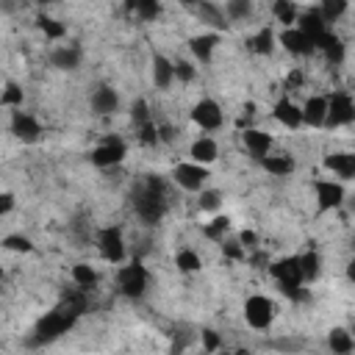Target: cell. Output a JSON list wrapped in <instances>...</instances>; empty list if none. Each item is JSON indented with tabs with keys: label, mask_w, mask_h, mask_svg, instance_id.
Here are the masks:
<instances>
[{
	"label": "cell",
	"mask_w": 355,
	"mask_h": 355,
	"mask_svg": "<svg viewBox=\"0 0 355 355\" xmlns=\"http://www.w3.org/2000/svg\"><path fill=\"white\" fill-rule=\"evenodd\" d=\"M133 211L144 225H158L161 222V217L166 211V189H164L161 178L150 175L139 186V192L133 195Z\"/></svg>",
	"instance_id": "1"
},
{
	"label": "cell",
	"mask_w": 355,
	"mask_h": 355,
	"mask_svg": "<svg viewBox=\"0 0 355 355\" xmlns=\"http://www.w3.org/2000/svg\"><path fill=\"white\" fill-rule=\"evenodd\" d=\"M269 275L278 280V289L291 300H305L303 291V272H300V256L280 258L269 267Z\"/></svg>",
	"instance_id": "2"
},
{
	"label": "cell",
	"mask_w": 355,
	"mask_h": 355,
	"mask_svg": "<svg viewBox=\"0 0 355 355\" xmlns=\"http://www.w3.org/2000/svg\"><path fill=\"white\" fill-rule=\"evenodd\" d=\"M78 316H73L70 311H64L61 305L53 308L50 314H45L39 322H37V330H34V344H50L56 341L59 336H64L73 325H75Z\"/></svg>",
	"instance_id": "3"
},
{
	"label": "cell",
	"mask_w": 355,
	"mask_h": 355,
	"mask_svg": "<svg viewBox=\"0 0 355 355\" xmlns=\"http://www.w3.org/2000/svg\"><path fill=\"white\" fill-rule=\"evenodd\" d=\"M125 155H128L125 142H122L119 136H106V139H103V142L89 153V161H92L95 166H100V169H108V166L122 164V161H125Z\"/></svg>",
	"instance_id": "4"
},
{
	"label": "cell",
	"mask_w": 355,
	"mask_h": 355,
	"mask_svg": "<svg viewBox=\"0 0 355 355\" xmlns=\"http://www.w3.org/2000/svg\"><path fill=\"white\" fill-rule=\"evenodd\" d=\"M147 280H150V278H147V269H144L139 261L122 267L119 275H117L119 291H122L125 297H131V300H139V297L147 291Z\"/></svg>",
	"instance_id": "5"
},
{
	"label": "cell",
	"mask_w": 355,
	"mask_h": 355,
	"mask_svg": "<svg viewBox=\"0 0 355 355\" xmlns=\"http://www.w3.org/2000/svg\"><path fill=\"white\" fill-rule=\"evenodd\" d=\"M355 119V106L347 92H333L327 97V114H325V128H338L349 125Z\"/></svg>",
	"instance_id": "6"
},
{
	"label": "cell",
	"mask_w": 355,
	"mask_h": 355,
	"mask_svg": "<svg viewBox=\"0 0 355 355\" xmlns=\"http://www.w3.org/2000/svg\"><path fill=\"white\" fill-rule=\"evenodd\" d=\"M244 319H247L250 327L267 330V327L272 325V319H275V305H272V300L264 297V294L247 297V303H244Z\"/></svg>",
	"instance_id": "7"
},
{
	"label": "cell",
	"mask_w": 355,
	"mask_h": 355,
	"mask_svg": "<svg viewBox=\"0 0 355 355\" xmlns=\"http://www.w3.org/2000/svg\"><path fill=\"white\" fill-rule=\"evenodd\" d=\"M172 178H175V184L181 186V189H186V192H200V189L206 186V181H209V166H203V164H198V161H186V164H178V166H175Z\"/></svg>",
	"instance_id": "8"
},
{
	"label": "cell",
	"mask_w": 355,
	"mask_h": 355,
	"mask_svg": "<svg viewBox=\"0 0 355 355\" xmlns=\"http://www.w3.org/2000/svg\"><path fill=\"white\" fill-rule=\"evenodd\" d=\"M97 247H100V256H103L108 264L125 261V242H122V231H119L117 225L103 228V231L97 233Z\"/></svg>",
	"instance_id": "9"
},
{
	"label": "cell",
	"mask_w": 355,
	"mask_h": 355,
	"mask_svg": "<svg viewBox=\"0 0 355 355\" xmlns=\"http://www.w3.org/2000/svg\"><path fill=\"white\" fill-rule=\"evenodd\" d=\"M12 133H15L23 144H34V142H39V136H42V125H39V119H37L34 114L15 111V117H12Z\"/></svg>",
	"instance_id": "10"
},
{
	"label": "cell",
	"mask_w": 355,
	"mask_h": 355,
	"mask_svg": "<svg viewBox=\"0 0 355 355\" xmlns=\"http://www.w3.org/2000/svg\"><path fill=\"white\" fill-rule=\"evenodd\" d=\"M314 192H316V206L319 211H333L344 203V186L336 181H314Z\"/></svg>",
	"instance_id": "11"
},
{
	"label": "cell",
	"mask_w": 355,
	"mask_h": 355,
	"mask_svg": "<svg viewBox=\"0 0 355 355\" xmlns=\"http://www.w3.org/2000/svg\"><path fill=\"white\" fill-rule=\"evenodd\" d=\"M192 119H195V125H200L203 131H217V128L222 125V108L217 106V100L206 97V100H200V103L192 108Z\"/></svg>",
	"instance_id": "12"
},
{
	"label": "cell",
	"mask_w": 355,
	"mask_h": 355,
	"mask_svg": "<svg viewBox=\"0 0 355 355\" xmlns=\"http://www.w3.org/2000/svg\"><path fill=\"white\" fill-rule=\"evenodd\" d=\"M89 106L97 117H111L117 108H119V95L111 89V86H97L89 97Z\"/></svg>",
	"instance_id": "13"
},
{
	"label": "cell",
	"mask_w": 355,
	"mask_h": 355,
	"mask_svg": "<svg viewBox=\"0 0 355 355\" xmlns=\"http://www.w3.org/2000/svg\"><path fill=\"white\" fill-rule=\"evenodd\" d=\"M192 12L198 15L200 23H206V26H211V28H217V31H228V28H231V23H228V17L222 15V9L214 6V3H209V0H198V3L192 6Z\"/></svg>",
	"instance_id": "14"
},
{
	"label": "cell",
	"mask_w": 355,
	"mask_h": 355,
	"mask_svg": "<svg viewBox=\"0 0 355 355\" xmlns=\"http://www.w3.org/2000/svg\"><path fill=\"white\" fill-rule=\"evenodd\" d=\"M280 45L291 53V56H311L314 53V42L300 31V28H286L283 34H280Z\"/></svg>",
	"instance_id": "15"
},
{
	"label": "cell",
	"mask_w": 355,
	"mask_h": 355,
	"mask_svg": "<svg viewBox=\"0 0 355 355\" xmlns=\"http://www.w3.org/2000/svg\"><path fill=\"white\" fill-rule=\"evenodd\" d=\"M81 59H84V53H81V48H75V45H61V48H56V50L50 53V64H53L56 70H61V73L78 70V67H81Z\"/></svg>",
	"instance_id": "16"
},
{
	"label": "cell",
	"mask_w": 355,
	"mask_h": 355,
	"mask_svg": "<svg viewBox=\"0 0 355 355\" xmlns=\"http://www.w3.org/2000/svg\"><path fill=\"white\" fill-rule=\"evenodd\" d=\"M272 117H275L283 128H291V131L303 125V111H300V106H297V103H291L289 97H280V100L275 103Z\"/></svg>",
	"instance_id": "17"
},
{
	"label": "cell",
	"mask_w": 355,
	"mask_h": 355,
	"mask_svg": "<svg viewBox=\"0 0 355 355\" xmlns=\"http://www.w3.org/2000/svg\"><path fill=\"white\" fill-rule=\"evenodd\" d=\"M314 50H322L330 64H341V61H344V42H341L333 31H325V34L314 42Z\"/></svg>",
	"instance_id": "18"
},
{
	"label": "cell",
	"mask_w": 355,
	"mask_h": 355,
	"mask_svg": "<svg viewBox=\"0 0 355 355\" xmlns=\"http://www.w3.org/2000/svg\"><path fill=\"white\" fill-rule=\"evenodd\" d=\"M297 28H300L311 42H316V39L327 31V23L322 20L319 9H311V12H305V15H297Z\"/></svg>",
	"instance_id": "19"
},
{
	"label": "cell",
	"mask_w": 355,
	"mask_h": 355,
	"mask_svg": "<svg viewBox=\"0 0 355 355\" xmlns=\"http://www.w3.org/2000/svg\"><path fill=\"white\" fill-rule=\"evenodd\" d=\"M242 139H244V147H247V153H250L253 158L267 155V153H269V147H272V136H269V133H264V131H258V128H244Z\"/></svg>",
	"instance_id": "20"
},
{
	"label": "cell",
	"mask_w": 355,
	"mask_h": 355,
	"mask_svg": "<svg viewBox=\"0 0 355 355\" xmlns=\"http://www.w3.org/2000/svg\"><path fill=\"white\" fill-rule=\"evenodd\" d=\"M300 111H303V125L322 128L325 125V114H327V97H308Z\"/></svg>",
	"instance_id": "21"
},
{
	"label": "cell",
	"mask_w": 355,
	"mask_h": 355,
	"mask_svg": "<svg viewBox=\"0 0 355 355\" xmlns=\"http://www.w3.org/2000/svg\"><path fill=\"white\" fill-rule=\"evenodd\" d=\"M217 45H220V37H217V34H203V37L189 39V48H192V53H195V59H198L200 64H209V61H211Z\"/></svg>",
	"instance_id": "22"
},
{
	"label": "cell",
	"mask_w": 355,
	"mask_h": 355,
	"mask_svg": "<svg viewBox=\"0 0 355 355\" xmlns=\"http://www.w3.org/2000/svg\"><path fill=\"white\" fill-rule=\"evenodd\" d=\"M325 166L333 169L338 178H344V181H349L355 175V155L352 153H333L325 158Z\"/></svg>",
	"instance_id": "23"
},
{
	"label": "cell",
	"mask_w": 355,
	"mask_h": 355,
	"mask_svg": "<svg viewBox=\"0 0 355 355\" xmlns=\"http://www.w3.org/2000/svg\"><path fill=\"white\" fill-rule=\"evenodd\" d=\"M189 155H192V161H198V164H203V166H209V164H214V161H217V155H220V150H217V142H214V139H209V136H203V139H198V142L192 144V150H189Z\"/></svg>",
	"instance_id": "24"
},
{
	"label": "cell",
	"mask_w": 355,
	"mask_h": 355,
	"mask_svg": "<svg viewBox=\"0 0 355 355\" xmlns=\"http://www.w3.org/2000/svg\"><path fill=\"white\" fill-rule=\"evenodd\" d=\"M61 308L64 311H70L73 316H81V314H86L89 311V294H86V289H73V291H64L61 294Z\"/></svg>",
	"instance_id": "25"
},
{
	"label": "cell",
	"mask_w": 355,
	"mask_h": 355,
	"mask_svg": "<svg viewBox=\"0 0 355 355\" xmlns=\"http://www.w3.org/2000/svg\"><path fill=\"white\" fill-rule=\"evenodd\" d=\"M175 81V73H172V61L166 56H153V84L158 89H169Z\"/></svg>",
	"instance_id": "26"
},
{
	"label": "cell",
	"mask_w": 355,
	"mask_h": 355,
	"mask_svg": "<svg viewBox=\"0 0 355 355\" xmlns=\"http://www.w3.org/2000/svg\"><path fill=\"white\" fill-rule=\"evenodd\" d=\"M258 164L267 169V172H272V175H278V178H283V175H291L294 172V158H289V155H261L258 158Z\"/></svg>",
	"instance_id": "27"
},
{
	"label": "cell",
	"mask_w": 355,
	"mask_h": 355,
	"mask_svg": "<svg viewBox=\"0 0 355 355\" xmlns=\"http://www.w3.org/2000/svg\"><path fill=\"white\" fill-rule=\"evenodd\" d=\"M247 45H250V50L256 56H272V50H275V34L269 28H261Z\"/></svg>",
	"instance_id": "28"
},
{
	"label": "cell",
	"mask_w": 355,
	"mask_h": 355,
	"mask_svg": "<svg viewBox=\"0 0 355 355\" xmlns=\"http://www.w3.org/2000/svg\"><path fill=\"white\" fill-rule=\"evenodd\" d=\"M327 344H330V349H333V352H338V355H347V352H352V349H355V341H352V336H349L344 327L330 330Z\"/></svg>",
	"instance_id": "29"
},
{
	"label": "cell",
	"mask_w": 355,
	"mask_h": 355,
	"mask_svg": "<svg viewBox=\"0 0 355 355\" xmlns=\"http://www.w3.org/2000/svg\"><path fill=\"white\" fill-rule=\"evenodd\" d=\"M272 15H275L278 23H283L286 28H291L297 23V6H294V0H275Z\"/></svg>",
	"instance_id": "30"
},
{
	"label": "cell",
	"mask_w": 355,
	"mask_h": 355,
	"mask_svg": "<svg viewBox=\"0 0 355 355\" xmlns=\"http://www.w3.org/2000/svg\"><path fill=\"white\" fill-rule=\"evenodd\" d=\"M319 267H322V261H319V253H305V256H300V272H303V283H311V280H316L319 278Z\"/></svg>",
	"instance_id": "31"
},
{
	"label": "cell",
	"mask_w": 355,
	"mask_h": 355,
	"mask_svg": "<svg viewBox=\"0 0 355 355\" xmlns=\"http://www.w3.org/2000/svg\"><path fill=\"white\" fill-rule=\"evenodd\" d=\"M319 15H322V20H325L327 26H330V23H336L338 17H344V15H347V0H322Z\"/></svg>",
	"instance_id": "32"
},
{
	"label": "cell",
	"mask_w": 355,
	"mask_h": 355,
	"mask_svg": "<svg viewBox=\"0 0 355 355\" xmlns=\"http://www.w3.org/2000/svg\"><path fill=\"white\" fill-rule=\"evenodd\" d=\"M231 231V220L225 217V214H220V217H214L206 228H203V236L206 239H211V242H222V236Z\"/></svg>",
	"instance_id": "33"
},
{
	"label": "cell",
	"mask_w": 355,
	"mask_h": 355,
	"mask_svg": "<svg viewBox=\"0 0 355 355\" xmlns=\"http://www.w3.org/2000/svg\"><path fill=\"white\" fill-rule=\"evenodd\" d=\"M73 280H75V286H81V289H92V286L97 283V272H95V267H89V264H75V267H73Z\"/></svg>",
	"instance_id": "34"
},
{
	"label": "cell",
	"mask_w": 355,
	"mask_h": 355,
	"mask_svg": "<svg viewBox=\"0 0 355 355\" xmlns=\"http://www.w3.org/2000/svg\"><path fill=\"white\" fill-rule=\"evenodd\" d=\"M175 264H178V269H181V272H198L203 267V261H200V256L195 250H181L175 256Z\"/></svg>",
	"instance_id": "35"
},
{
	"label": "cell",
	"mask_w": 355,
	"mask_h": 355,
	"mask_svg": "<svg viewBox=\"0 0 355 355\" xmlns=\"http://www.w3.org/2000/svg\"><path fill=\"white\" fill-rule=\"evenodd\" d=\"M0 247L9 250V253H31V250H34V242H31L28 236L12 233V236H6L3 242H0Z\"/></svg>",
	"instance_id": "36"
},
{
	"label": "cell",
	"mask_w": 355,
	"mask_h": 355,
	"mask_svg": "<svg viewBox=\"0 0 355 355\" xmlns=\"http://www.w3.org/2000/svg\"><path fill=\"white\" fill-rule=\"evenodd\" d=\"M228 20H247L253 15V0H228Z\"/></svg>",
	"instance_id": "37"
},
{
	"label": "cell",
	"mask_w": 355,
	"mask_h": 355,
	"mask_svg": "<svg viewBox=\"0 0 355 355\" xmlns=\"http://www.w3.org/2000/svg\"><path fill=\"white\" fill-rule=\"evenodd\" d=\"M133 12L142 20H155L161 15V0H133Z\"/></svg>",
	"instance_id": "38"
},
{
	"label": "cell",
	"mask_w": 355,
	"mask_h": 355,
	"mask_svg": "<svg viewBox=\"0 0 355 355\" xmlns=\"http://www.w3.org/2000/svg\"><path fill=\"white\" fill-rule=\"evenodd\" d=\"M23 100H26V95L17 84H9L3 89V95H0V106H6V108H23Z\"/></svg>",
	"instance_id": "39"
},
{
	"label": "cell",
	"mask_w": 355,
	"mask_h": 355,
	"mask_svg": "<svg viewBox=\"0 0 355 355\" xmlns=\"http://www.w3.org/2000/svg\"><path fill=\"white\" fill-rule=\"evenodd\" d=\"M37 26H39V31H42L48 39H61V37L67 34V28H64L59 20H53V17H45V15L37 20Z\"/></svg>",
	"instance_id": "40"
},
{
	"label": "cell",
	"mask_w": 355,
	"mask_h": 355,
	"mask_svg": "<svg viewBox=\"0 0 355 355\" xmlns=\"http://www.w3.org/2000/svg\"><path fill=\"white\" fill-rule=\"evenodd\" d=\"M172 73H175V78L181 81V84H192L195 81V67H192V61H184V59H178V61H172Z\"/></svg>",
	"instance_id": "41"
},
{
	"label": "cell",
	"mask_w": 355,
	"mask_h": 355,
	"mask_svg": "<svg viewBox=\"0 0 355 355\" xmlns=\"http://www.w3.org/2000/svg\"><path fill=\"white\" fill-rule=\"evenodd\" d=\"M131 122H133V128H139V125L150 122V106H147V100H144V97H139V100L131 106Z\"/></svg>",
	"instance_id": "42"
},
{
	"label": "cell",
	"mask_w": 355,
	"mask_h": 355,
	"mask_svg": "<svg viewBox=\"0 0 355 355\" xmlns=\"http://www.w3.org/2000/svg\"><path fill=\"white\" fill-rule=\"evenodd\" d=\"M220 203H222V192H217V189H200V211H217L220 209Z\"/></svg>",
	"instance_id": "43"
},
{
	"label": "cell",
	"mask_w": 355,
	"mask_h": 355,
	"mask_svg": "<svg viewBox=\"0 0 355 355\" xmlns=\"http://www.w3.org/2000/svg\"><path fill=\"white\" fill-rule=\"evenodd\" d=\"M136 131H139V142L142 144H158V125L153 119L144 122V125H139Z\"/></svg>",
	"instance_id": "44"
},
{
	"label": "cell",
	"mask_w": 355,
	"mask_h": 355,
	"mask_svg": "<svg viewBox=\"0 0 355 355\" xmlns=\"http://www.w3.org/2000/svg\"><path fill=\"white\" fill-rule=\"evenodd\" d=\"M222 256H225L228 261H247V253H244V247H242L239 242H228V244H222Z\"/></svg>",
	"instance_id": "45"
},
{
	"label": "cell",
	"mask_w": 355,
	"mask_h": 355,
	"mask_svg": "<svg viewBox=\"0 0 355 355\" xmlns=\"http://www.w3.org/2000/svg\"><path fill=\"white\" fill-rule=\"evenodd\" d=\"M203 347H206V352H217L222 347V341L214 330H203Z\"/></svg>",
	"instance_id": "46"
},
{
	"label": "cell",
	"mask_w": 355,
	"mask_h": 355,
	"mask_svg": "<svg viewBox=\"0 0 355 355\" xmlns=\"http://www.w3.org/2000/svg\"><path fill=\"white\" fill-rule=\"evenodd\" d=\"M303 81H305V75H303V70H291V73L286 75V81H283V86H286V89H300V86H303Z\"/></svg>",
	"instance_id": "47"
},
{
	"label": "cell",
	"mask_w": 355,
	"mask_h": 355,
	"mask_svg": "<svg viewBox=\"0 0 355 355\" xmlns=\"http://www.w3.org/2000/svg\"><path fill=\"white\" fill-rule=\"evenodd\" d=\"M15 195L12 192H0V217H3V214H9L12 209H15Z\"/></svg>",
	"instance_id": "48"
},
{
	"label": "cell",
	"mask_w": 355,
	"mask_h": 355,
	"mask_svg": "<svg viewBox=\"0 0 355 355\" xmlns=\"http://www.w3.org/2000/svg\"><path fill=\"white\" fill-rule=\"evenodd\" d=\"M239 244L247 250V247H258V236L253 233V231H242V236H239Z\"/></svg>",
	"instance_id": "49"
},
{
	"label": "cell",
	"mask_w": 355,
	"mask_h": 355,
	"mask_svg": "<svg viewBox=\"0 0 355 355\" xmlns=\"http://www.w3.org/2000/svg\"><path fill=\"white\" fill-rule=\"evenodd\" d=\"M175 139V131L169 125H158V142H172Z\"/></svg>",
	"instance_id": "50"
},
{
	"label": "cell",
	"mask_w": 355,
	"mask_h": 355,
	"mask_svg": "<svg viewBox=\"0 0 355 355\" xmlns=\"http://www.w3.org/2000/svg\"><path fill=\"white\" fill-rule=\"evenodd\" d=\"M264 261H267V256H264V253H258V256H253V258H250V264H256V267H258V264H264Z\"/></svg>",
	"instance_id": "51"
},
{
	"label": "cell",
	"mask_w": 355,
	"mask_h": 355,
	"mask_svg": "<svg viewBox=\"0 0 355 355\" xmlns=\"http://www.w3.org/2000/svg\"><path fill=\"white\" fill-rule=\"evenodd\" d=\"M181 3H184V6H189V9H192V6H195V3H198V0H181Z\"/></svg>",
	"instance_id": "52"
},
{
	"label": "cell",
	"mask_w": 355,
	"mask_h": 355,
	"mask_svg": "<svg viewBox=\"0 0 355 355\" xmlns=\"http://www.w3.org/2000/svg\"><path fill=\"white\" fill-rule=\"evenodd\" d=\"M37 3H39V6H48V3H53V0H37Z\"/></svg>",
	"instance_id": "53"
},
{
	"label": "cell",
	"mask_w": 355,
	"mask_h": 355,
	"mask_svg": "<svg viewBox=\"0 0 355 355\" xmlns=\"http://www.w3.org/2000/svg\"><path fill=\"white\" fill-rule=\"evenodd\" d=\"M0 278H3V269H0Z\"/></svg>",
	"instance_id": "54"
}]
</instances>
